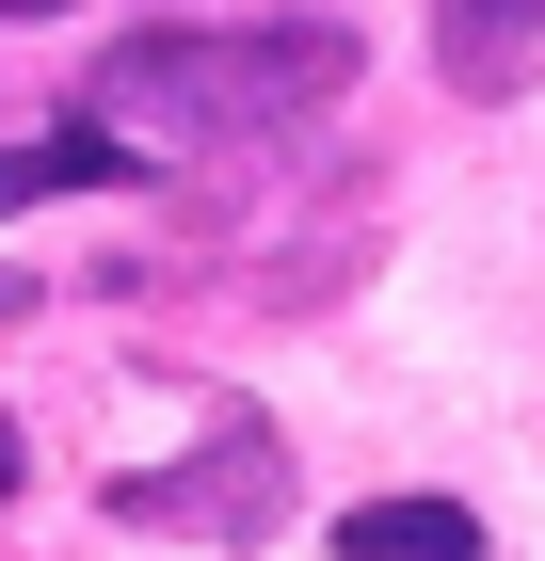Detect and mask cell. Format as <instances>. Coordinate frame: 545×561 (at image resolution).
Instances as JSON below:
<instances>
[{
    "label": "cell",
    "mask_w": 545,
    "mask_h": 561,
    "mask_svg": "<svg viewBox=\"0 0 545 561\" xmlns=\"http://www.w3.org/2000/svg\"><path fill=\"white\" fill-rule=\"evenodd\" d=\"M113 176H145V145H113L81 113V129H48V145H0V209H48V193H113Z\"/></svg>",
    "instance_id": "5"
},
{
    "label": "cell",
    "mask_w": 545,
    "mask_h": 561,
    "mask_svg": "<svg viewBox=\"0 0 545 561\" xmlns=\"http://www.w3.org/2000/svg\"><path fill=\"white\" fill-rule=\"evenodd\" d=\"M16 305H33V289H16V273H0V321H16Z\"/></svg>",
    "instance_id": "7"
},
{
    "label": "cell",
    "mask_w": 545,
    "mask_h": 561,
    "mask_svg": "<svg viewBox=\"0 0 545 561\" xmlns=\"http://www.w3.org/2000/svg\"><path fill=\"white\" fill-rule=\"evenodd\" d=\"M0 16H48V0H0Z\"/></svg>",
    "instance_id": "8"
},
{
    "label": "cell",
    "mask_w": 545,
    "mask_h": 561,
    "mask_svg": "<svg viewBox=\"0 0 545 561\" xmlns=\"http://www.w3.org/2000/svg\"><path fill=\"white\" fill-rule=\"evenodd\" d=\"M337 561H481V514L465 497H353L337 514Z\"/></svg>",
    "instance_id": "4"
},
{
    "label": "cell",
    "mask_w": 545,
    "mask_h": 561,
    "mask_svg": "<svg viewBox=\"0 0 545 561\" xmlns=\"http://www.w3.org/2000/svg\"><path fill=\"white\" fill-rule=\"evenodd\" d=\"M113 514H128V529H209V546H257V529L289 514V466H273V433H257V417H225L177 481H113Z\"/></svg>",
    "instance_id": "2"
},
{
    "label": "cell",
    "mask_w": 545,
    "mask_h": 561,
    "mask_svg": "<svg viewBox=\"0 0 545 561\" xmlns=\"http://www.w3.org/2000/svg\"><path fill=\"white\" fill-rule=\"evenodd\" d=\"M337 81H353V33H337V16H273V33H128L113 65H96V129L145 145V161H193V145L305 129Z\"/></svg>",
    "instance_id": "1"
},
{
    "label": "cell",
    "mask_w": 545,
    "mask_h": 561,
    "mask_svg": "<svg viewBox=\"0 0 545 561\" xmlns=\"http://www.w3.org/2000/svg\"><path fill=\"white\" fill-rule=\"evenodd\" d=\"M433 65L465 96H530L545 81V0H433Z\"/></svg>",
    "instance_id": "3"
},
{
    "label": "cell",
    "mask_w": 545,
    "mask_h": 561,
    "mask_svg": "<svg viewBox=\"0 0 545 561\" xmlns=\"http://www.w3.org/2000/svg\"><path fill=\"white\" fill-rule=\"evenodd\" d=\"M0 497H16V417H0Z\"/></svg>",
    "instance_id": "6"
}]
</instances>
